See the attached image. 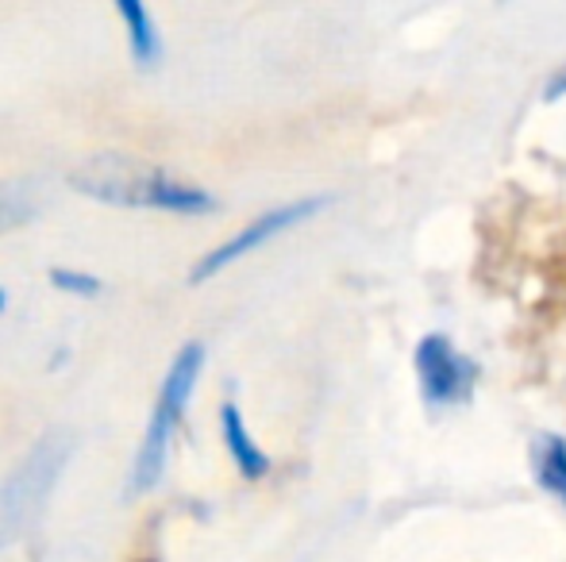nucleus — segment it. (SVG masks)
Listing matches in <instances>:
<instances>
[{
	"mask_svg": "<svg viewBox=\"0 0 566 562\" xmlns=\"http://www.w3.org/2000/svg\"><path fill=\"white\" fill-rule=\"evenodd\" d=\"M70 185L93 201L116 204V209H163L178 216H197V212L217 209V197L189 181L170 178L166 170L150 162H139L132 155H93L70 173Z\"/></svg>",
	"mask_w": 566,
	"mask_h": 562,
	"instance_id": "1",
	"label": "nucleus"
},
{
	"mask_svg": "<svg viewBox=\"0 0 566 562\" xmlns=\"http://www.w3.org/2000/svg\"><path fill=\"white\" fill-rule=\"evenodd\" d=\"M74 443L77 439L70 432H46L4 478L0 486V548L20 540L43 517L54 481L62 478L70 455H74Z\"/></svg>",
	"mask_w": 566,
	"mask_h": 562,
	"instance_id": "2",
	"label": "nucleus"
},
{
	"mask_svg": "<svg viewBox=\"0 0 566 562\" xmlns=\"http://www.w3.org/2000/svg\"><path fill=\"white\" fill-rule=\"evenodd\" d=\"M205 367V347L201 343H186L178 351V359L170 362L166 370V382L158 390L155 401V413H150V424L143 432V443L135 450V463H132V494H147V489L158 486L166 470V455H170V435L178 432L181 416L189 409V397H193V385L201 378Z\"/></svg>",
	"mask_w": 566,
	"mask_h": 562,
	"instance_id": "3",
	"label": "nucleus"
},
{
	"mask_svg": "<svg viewBox=\"0 0 566 562\" xmlns=\"http://www.w3.org/2000/svg\"><path fill=\"white\" fill-rule=\"evenodd\" d=\"M328 204V197H308V201H297V204H285V209H274V212H262V216H254L251 224L243 227L239 235H231L228 243H220V247H212L209 255L201 258V263L193 266V274H189V282L201 285L209 278H217L224 266H231L235 258L251 255L254 247H262V243H270L274 235L290 232L293 224H301V220L316 216V212Z\"/></svg>",
	"mask_w": 566,
	"mask_h": 562,
	"instance_id": "4",
	"label": "nucleus"
},
{
	"mask_svg": "<svg viewBox=\"0 0 566 562\" xmlns=\"http://www.w3.org/2000/svg\"><path fill=\"white\" fill-rule=\"evenodd\" d=\"M417 378L428 405H462L474 393L478 367L462 359L448 336H424L417 347Z\"/></svg>",
	"mask_w": 566,
	"mask_h": 562,
	"instance_id": "5",
	"label": "nucleus"
},
{
	"mask_svg": "<svg viewBox=\"0 0 566 562\" xmlns=\"http://www.w3.org/2000/svg\"><path fill=\"white\" fill-rule=\"evenodd\" d=\"M116 12L127 23V43H132V59L135 66L155 70L163 62V35L155 28V15L147 12V4L139 0H116Z\"/></svg>",
	"mask_w": 566,
	"mask_h": 562,
	"instance_id": "6",
	"label": "nucleus"
},
{
	"mask_svg": "<svg viewBox=\"0 0 566 562\" xmlns=\"http://www.w3.org/2000/svg\"><path fill=\"white\" fill-rule=\"evenodd\" d=\"M220 427H224V443H228V450H231V458H235V466H239V474L243 478H262V474L270 470V458H266V450L259 447V443L251 439V432H247V421H243V413H239V405H228L220 409Z\"/></svg>",
	"mask_w": 566,
	"mask_h": 562,
	"instance_id": "7",
	"label": "nucleus"
},
{
	"mask_svg": "<svg viewBox=\"0 0 566 562\" xmlns=\"http://www.w3.org/2000/svg\"><path fill=\"white\" fill-rule=\"evenodd\" d=\"M532 458H536L532 466H536L539 486H544L555 501L566 505V439H559V435H539Z\"/></svg>",
	"mask_w": 566,
	"mask_h": 562,
	"instance_id": "8",
	"label": "nucleus"
},
{
	"mask_svg": "<svg viewBox=\"0 0 566 562\" xmlns=\"http://www.w3.org/2000/svg\"><path fill=\"white\" fill-rule=\"evenodd\" d=\"M39 193L31 181H0V235L35 220Z\"/></svg>",
	"mask_w": 566,
	"mask_h": 562,
	"instance_id": "9",
	"label": "nucleus"
},
{
	"mask_svg": "<svg viewBox=\"0 0 566 562\" xmlns=\"http://www.w3.org/2000/svg\"><path fill=\"white\" fill-rule=\"evenodd\" d=\"M51 285L62 293H74V297H97L101 293V278L82 274V271H62V266H54L51 271Z\"/></svg>",
	"mask_w": 566,
	"mask_h": 562,
	"instance_id": "10",
	"label": "nucleus"
},
{
	"mask_svg": "<svg viewBox=\"0 0 566 562\" xmlns=\"http://www.w3.org/2000/svg\"><path fill=\"white\" fill-rule=\"evenodd\" d=\"M547 100H559V97H566V66L559 70V74L547 82V93H544Z\"/></svg>",
	"mask_w": 566,
	"mask_h": 562,
	"instance_id": "11",
	"label": "nucleus"
},
{
	"mask_svg": "<svg viewBox=\"0 0 566 562\" xmlns=\"http://www.w3.org/2000/svg\"><path fill=\"white\" fill-rule=\"evenodd\" d=\"M4 305H8V297H4V289H0V312H4Z\"/></svg>",
	"mask_w": 566,
	"mask_h": 562,
	"instance_id": "12",
	"label": "nucleus"
}]
</instances>
